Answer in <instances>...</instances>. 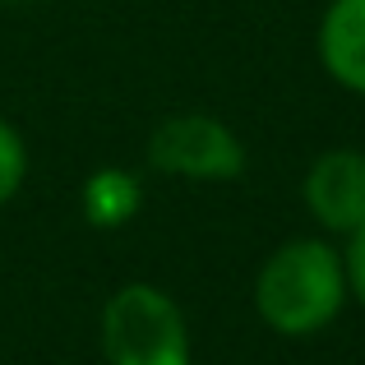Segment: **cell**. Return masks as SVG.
<instances>
[{
  "mask_svg": "<svg viewBox=\"0 0 365 365\" xmlns=\"http://www.w3.org/2000/svg\"><path fill=\"white\" fill-rule=\"evenodd\" d=\"M319 61L342 88L365 93V0H333L319 24Z\"/></svg>",
  "mask_w": 365,
  "mask_h": 365,
  "instance_id": "5",
  "label": "cell"
},
{
  "mask_svg": "<svg viewBox=\"0 0 365 365\" xmlns=\"http://www.w3.org/2000/svg\"><path fill=\"white\" fill-rule=\"evenodd\" d=\"M342 273H347V292L365 305V222L351 232V245L342 255Z\"/></svg>",
  "mask_w": 365,
  "mask_h": 365,
  "instance_id": "8",
  "label": "cell"
},
{
  "mask_svg": "<svg viewBox=\"0 0 365 365\" xmlns=\"http://www.w3.org/2000/svg\"><path fill=\"white\" fill-rule=\"evenodd\" d=\"M102 351L111 365H190V329L162 287L130 282L102 310Z\"/></svg>",
  "mask_w": 365,
  "mask_h": 365,
  "instance_id": "2",
  "label": "cell"
},
{
  "mask_svg": "<svg viewBox=\"0 0 365 365\" xmlns=\"http://www.w3.org/2000/svg\"><path fill=\"white\" fill-rule=\"evenodd\" d=\"M143 204V185L125 167H102L83 185V217L93 227H125Z\"/></svg>",
  "mask_w": 365,
  "mask_h": 365,
  "instance_id": "6",
  "label": "cell"
},
{
  "mask_svg": "<svg viewBox=\"0 0 365 365\" xmlns=\"http://www.w3.org/2000/svg\"><path fill=\"white\" fill-rule=\"evenodd\" d=\"M305 208L329 232H356L365 222V153L333 148L305 171Z\"/></svg>",
  "mask_w": 365,
  "mask_h": 365,
  "instance_id": "4",
  "label": "cell"
},
{
  "mask_svg": "<svg viewBox=\"0 0 365 365\" xmlns=\"http://www.w3.org/2000/svg\"><path fill=\"white\" fill-rule=\"evenodd\" d=\"M148 162L162 176H185V180H232L245 171V143L232 134V125L204 111L171 116L153 130Z\"/></svg>",
  "mask_w": 365,
  "mask_h": 365,
  "instance_id": "3",
  "label": "cell"
},
{
  "mask_svg": "<svg viewBox=\"0 0 365 365\" xmlns=\"http://www.w3.org/2000/svg\"><path fill=\"white\" fill-rule=\"evenodd\" d=\"M24 176H28V148H24L14 125L0 120V204H9L19 195Z\"/></svg>",
  "mask_w": 365,
  "mask_h": 365,
  "instance_id": "7",
  "label": "cell"
},
{
  "mask_svg": "<svg viewBox=\"0 0 365 365\" xmlns=\"http://www.w3.org/2000/svg\"><path fill=\"white\" fill-rule=\"evenodd\" d=\"M0 5H46V0H0Z\"/></svg>",
  "mask_w": 365,
  "mask_h": 365,
  "instance_id": "9",
  "label": "cell"
},
{
  "mask_svg": "<svg viewBox=\"0 0 365 365\" xmlns=\"http://www.w3.org/2000/svg\"><path fill=\"white\" fill-rule=\"evenodd\" d=\"M347 301L342 255L324 241H287L264 259L255 277V310L273 333L310 338L329 329Z\"/></svg>",
  "mask_w": 365,
  "mask_h": 365,
  "instance_id": "1",
  "label": "cell"
}]
</instances>
